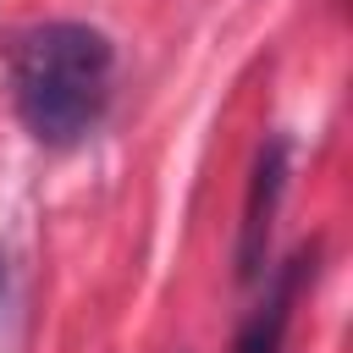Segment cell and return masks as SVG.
I'll use <instances>...</instances> for the list:
<instances>
[{"instance_id": "6da1fadb", "label": "cell", "mask_w": 353, "mask_h": 353, "mask_svg": "<svg viewBox=\"0 0 353 353\" xmlns=\"http://www.w3.org/2000/svg\"><path fill=\"white\" fill-rule=\"evenodd\" d=\"M110 77H116V50L88 22H39L17 39L11 55L17 116L50 149H66L99 127L110 105Z\"/></svg>"}, {"instance_id": "7a4b0ae2", "label": "cell", "mask_w": 353, "mask_h": 353, "mask_svg": "<svg viewBox=\"0 0 353 353\" xmlns=\"http://www.w3.org/2000/svg\"><path fill=\"white\" fill-rule=\"evenodd\" d=\"M287 188V143L270 138L254 160L248 176V204H243V232H237V276L254 281L265 270V248H270V226H276V204Z\"/></svg>"}, {"instance_id": "3957f363", "label": "cell", "mask_w": 353, "mask_h": 353, "mask_svg": "<svg viewBox=\"0 0 353 353\" xmlns=\"http://www.w3.org/2000/svg\"><path fill=\"white\" fill-rule=\"evenodd\" d=\"M309 270H314V254H292V259H287V270L276 276L270 298H265L259 314L243 325V336H237L232 353H281V342H287V320H292V298H298V287H303Z\"/></svg>"}, {"instance_id": "277c9868", "label": "cell", "mask_w": 353, "mask_h": 353, "mask_svg": "<svg viewBox=\"0 0 353 353\" xmlns=\"http://www.w3.org/2000/svg\"><path fill=\"white\" fill-rule=\"evenodd\" d=\"M0 287H6V259H0Z\"/></svg>"}]
</instances>
